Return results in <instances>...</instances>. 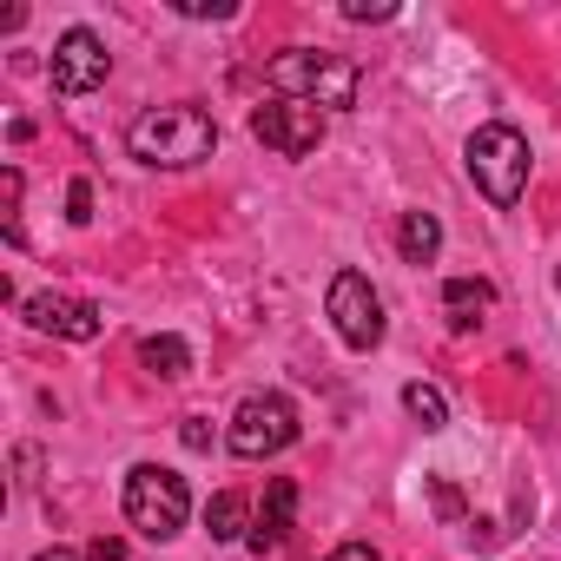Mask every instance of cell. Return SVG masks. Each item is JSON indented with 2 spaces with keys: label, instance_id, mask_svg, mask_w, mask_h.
<instances>
[{
  "label": "cell",
  "instance_id": "obj_6",
  "mask_svg": "<svg viewBox=\"0 0 561 561\" xmlns=\"http://www.w3.org/2000/svg\"><path fill=\"white\" fill-rule=\"evenodd\" d=\"M324 305H331V324H337V337L351 351H377L383 344V298H377V285L364 271H337Z\"/></svg>",
  "mask_w": 561,
  "mask_h": 561
},
{
  "label": "cell",
  "instance_id": "obj_16",
  "mask_svg": "<svg viewBox=\"0 0 561 561\" xmlns=\"http://www.w3.org/2000/svg\"><path fill=\"white\" fill-rule=\"evenodd\" d=\"M430 502H436L443 522H462V489H456L449 476H430Z\"/></svg>",
  "mask_w": 561,
  "mask_h": 561
},
{
  "label": "cell",
  "instance_id": "obj_11",
  "mask_svg": "<svg viewBox=\"0 0 561 561\" xmlns=\"http://www.w3.org/2000/svg\"><path fill=\"white\" fill-rule=\"evenodd\" d=\"M489 305H495V285H489V277H449V285H443V311H449V331H476Z\"/></svg>",
  "mask_w": 561,
  "mask_h": 561
},
{
  "label": "cell",
  "instance_id": "obj_10",
  "mask_svg": "<svg viewBox=\"0 0 561 561\" xmlns=\"http://www.w3.org/2000/svg\"><path fill=\"white\" fill-rule=\"evenodd\" d=\"M291 515H298V482L291 476H277L271 489H264V508H257V528L244 535L251 541V554H271L277 541L291 535Z\"/></svg>",
  "mask_w": 561,
  "mask_h": 561
},
{
  "label": "cell",
  "instance_id": "obj_18",
  "mask_svg": "<svg viewBox=\"0 0 561 561\" xmlns=\"http://www.w3.org/2000/svg\"><path fill=\"white\" fill-rule=\"evenodd\" d=\"M344 21H397V8H390V0H351V8H344Z\"/></svg>",
  "mask_w": 561,
  "mask_h": 561
},
{
  "label": "cell",
  "instance_id": "obj_8",
  "mask_svg": "<svg viewBox=\"0 0 561 561\" xmlns=\"http://www.w3.org/2000/svg\"><path fill=\"white\" fill-rule=\"evenodd\" d=\"M106 73H113L106 41H100L93 27H67V34H60V47H54V67H47L54 93H60V100H80V93L106 87Z\"/></svg>",
  "mask_w": 561,
  "mask_h": 561
},
{
  "label": "cell",
  "instance_id": "obj_3",
  "mask_svg": "<svg viewBox=\"0 0 561 561\" xmlns=\"http://www.w3.org/2000/svg\"><path fill=\"white\" fill-rule=\"evenodd\" d=\"M462 165H469V179H476V192L489 198V205H515L522 192H528V139L515 133V126H476L469 133V152H462Z\"/></svg>",
  "mask_w": 561,
  "mask_h": 561
},
{
  "label": "cell",
  "instance_id": "obj_9",
  "mask_svg": "<svg viewBox=\"0 0 561 561\" xmlns=\"http://www.w3.org/2000/svg\"><path fill=\"white\" fill-rule=\"evenodd\" d=\"M21 311H27V324H34V331L67 337V344H93V337L106 331V311H100V305H87V298H54V291H41V298H27Z\"/></svg>",
  "mask_w": 561,
  "mask_h": 561
},
{
  "label": "cell",
  "instance_id": "obj_1",
  "mask_svg": "<svg viewBox=\"0 0 561 561\" xmlns=\"http://www.w3.org/2000/svg\"><path fill=\"white\" fill-rule=\"evenodd\" d=\"M126 152L139 165H165V172H185L198 159L218 152V119L205 106H146L133 126H126Z\"/></svg>",
  "mask_w": 561,
  "mask_h": 561
},
{
  "label": "cell",
  "instance_id": "obj_5",
  "mask_svg": "<svg viewBox=\"0 0 561 561\" xmlns=\"http://www.w3.org/2000/svg\"><path fill=\"white\" fill-rule=\"evenodd\" d=\"M291 443H298V410H291V397L264 390V397H244V403H238V416H231V456L264 462V456H285Z\"/></svg>",
  "mask_w": 561,
  "mask_h": 561
},
{
  "label": "cell",
  "instance_id": "obj_14",
  "mask_svg": "<svg viewBox=\"0 0 561 561\" xmlns=\"http://www.w3.org/2000/svg\"><path fill=\"white\" fill-rule=\"evenodd\" d=\"M244 515H251L244 495H238V489H218V495L205 502V528H211V541H238V535H244Z\"/></svg>",
  "mask_w": 561,
  "mask_h": 561
},
{
  "label": "cell",
  "instance_id": "obj_23",
  "mask_svg": "<svg viewBox=\"0 0 561 561\" xmlns=\"http://www.w3.org/2000/svg\"><path fill=\"white\" fill-rule=\"evenodd\" d=\"M34 561H80V554H67V548H41Z\"/></svg>",
  "mask_w": 561,
  "mask_h": 561
},
{
  "label": "cell",
  "instance_id": "obj_19",
  "mask_svg": "<svg viewBox=\"0 0 561 561\" xmlns=\"http://www.w3.org/2000/svg\"><path fill=\"white\" fill-rule=\"evenodd\" d=\"M67 218H73V225H87V218H93V185H87V179H73V185H67Z\"/></svg>",
  "mask_w": 561,
  "mask_h": 561
},
{
  "label": "cell",
  "instance_id": "obj_20",
  "mask_svg": "<svg viewBox=\"0 0 561 561\" xmlns=\"http://www.w3.org/2000/svg\"><path fill=\"white\" fill-rule=\"evenodd\" d=\"M87 561H126V541L119 535H93L87 541Z\"/></svg>",
  "mask_w": 561,
  "mask_h": 561
},
{
  "label": "cell",
  "instance_id": "obj_21",
  "mask_svg": "<svg viewBox=\"0 0 561 561\" xmlns=\"http://www.w3.org/2000/svg\"><path fill=\"white\" fill-rule=\"evenodd\" d=\"M179 443H185V449H211V430H205V416H185Z\"/></svg>",
  "mask_w": 561,
  "mask_h": 561
},
{
  "label": "cell",
  "instance_id": "obj_13",
  "mask_svg": "<svg viewBox=\"0 0 561 561\" xmlns=\"http://www.w3.org/2000/svg\"><path fill=\"white\" fill-rule=\"evenodd\" d=\"M397 251H403L410 264H430V257L443 251V225H436V211H403V225H397Z\"/></svg>",
  "mask_w": 561,
  "mask_h": 561
},
{
  "label": "cell",
  "instance_id": "obj_17",
  "mask_svg": "<svg viewBox=\"0 0 561 561\" xmlns=\"http://www.w3.org/2000/svg\"><path fill=\"white\" fill-rule=\"evenodd\" d=\"M185 21H231V0H179Z\"/></svg>",
  "mask_w": 561,
  "mask_h": 561
},
{
  "label": "cell",
  "instance_id": "obj_15",
  "mask_svg": "<svg viewBox=\"0 0 561 561\" xmlns=\"http://www.w3.org/2000/svg\"><path fill=\"white\" fill-rule=\"evenodd\" d=\"M403 410H410L423 430H449V397H443L436 383H410V390H403Z\"/></svg>",
  "mask_w": 561,
  "mask_h": 561
},
{
  "label": "cell",
  "instance_id": "obj_2",
  "mask_svg": "<svg viewBox=\"0 0 561 561\" xmlns=\"http://www.w3.org/2000/svg\"><path fill=\"white\" fill-rule=\"evenodd\" d=\"M264 80L277 87V100H305V106H357V87L364 73L344 60V54H311V47H285Z\"/></svg>",
  "mask_w": 561,
  "mask_h": 561
},
{
  "label": "cell",
  "instance_id": "obj_12",
  "mask_svg": "<svg viewBox=\"0 0 561 561\" xmlns=\"http://www.w3.org/2000/svg\"><path fill=\"white\" fill-rule=\"evenodd\" d=\"M139 364H146L159 383H179V377H192V344H185V337H172V331H159V337H146V344H139Z\"/></svg>",
  "mask_w": 561,
  "mask_h": 561
},
{
  "label": "cell",
  "instance_id": "obj_4",
  "mask_svg": "<svg viewBox=\"0 0 561 561\" xmlns=\"http://www.w3.org/2000/svg\"><path fill=\"white\" fill-rule=\"evenodd\" d=\"M192 515V495H185V476H172L165 462H139L126 476V522L146 535V541H172Z\"/></svg>",
  "mask_w": 561,
  "mask_h": 561
},
{
  "label": "cell",
  "instance_id": "obj_22",
  "mask_svg": "<svg viewBox=\"0 0 561 561\" xmlns=\"http://www.w3.org/2000/svg\"><path fill=\"white\" fill-rule=\"evenodd\" d=\"M324 561H383V554H377L370 541H344V548H331Z\"/></svg>",
  "mask_w": 561,
  "mask_h": 561
},
{
  "label": "cell",
  "instance_id": "obj_7",
  "mask_svg": "<svg viewBox=\"0 0 561 561\" xmlns=\"http://www.w3.org/2000/svg\"><path fill=\"white\" fill-rule=\"evenodd\" d=\"M251 133L277 152V159H311L324 146V106H305V100H271L251 113Z\"/></svg>",
  "mask_w": 561,
  "mask_h": 561
}]
</instances>
